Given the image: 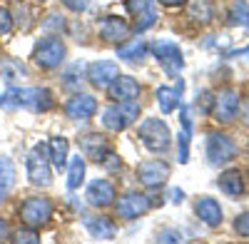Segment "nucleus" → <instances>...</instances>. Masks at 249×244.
Here are the masks:
<instances>
[{"label": "nucleus", "instance_id": "obj_1", "mask_svg": "<svg viewBox=\"0 0 249 244\" xmlns=\"http://www.w3.org/2000/svg\"><path fill=\"white\" fill-rule=\"evenodd\" d=\"M3 110H30V112H50L55 107V97L48 87H10L0 95Z\"/></svg>", "mask_w": 249, "mask_h": 244}, {"label": "nucleus", "instance_id": "obj_2", "mask_svg": "<svg viewBox=\"0 0 249 244\" xmlns=\"http://www.w3.org/2000/svg\"><path fill=\"white\" fill-rule=\"evenodd\" d=\"M53 212H55V205L48 197H40V194L23 199V205L18 207L20 222H23L25 227H33V229L45 227L48 222L53 219Z\"/></svg>", "mask_w": 249, "mask_h": 244}, {"label": "nucleus", "instance_id": "obj_3", "mask_svg": "<svg viewBox=\"0 0 249 244\" xmlns=\"http://www.w3.org/2000/svg\"><path fill=\"white\" fill-rule=\"evenodd\" d=\"M65 45H62V40L50 35V37H43L40 43L35 45L33 50V60H35V65L37 68H43V70H55L60 68L62 63H65Z\"/></svg>", "mask_w": 249, "mask_h": 244}, {"label": "nucleus", "instance_id": "obj_4", "mask_svg": "<svg viewBox=\"0 0 249 244\" xmlns=\"http://www.w3.org/2000/svg\"><path fill=\"white\" fill-rule=\"evenodd\" d=\"M170 127L164 125V122L160 117H147L140 125V139H142V145L147 147L150 152H167L170 147Z\"/></svg>", "mask_w": 249, "mask_h": 244}, {"label": "nucleus", "instance_id": "obj_5", "mask_svg": "<svg viewBox=\"0 0 249 244\" xmlns=\"http://www.w3.org/2000/svg\"><path fill=\"white\" fill-rule=\"evenodd\" d=\"M137 117H140V105H137V100H132V103L110 105L107 110H102V117L100 120H102V127L117 135V132H122Z\"/></svg>", "mask_w": 249, "mask_h": 244}, {"label": "nucleus", "instance_id": "obj_6", "mask_svg": "<svg viewBox=\"0 0 249 244\" xmlns=\"http://www.w3.org/2000/svg\"><path fill=\"white\" fill-rule=\"evenodd\" d=\"M50 155H48V145H35L28 155V177L35 187H50L53 182V172H50Z\"/></svg>", "mask_w": 249, "mask_h": 244}, {"label": "nucleus", "instance_id": "obj_7", "mask_svg": "<svg viewBox=\"0 0 249 244\" xmlns=\"http://www.w3.org/2000/svg\"><path fill=\"white\" fill-rule=\"evenodd\" d=\"M152 52L157 57V63L162 65V70L170 77H177V72L184 68L182 50H179L177 43H172V40H157V43L152 45Z\"/></svg>", "mask_w": 249, "mask_h": 244}, {"label": "nucleus", "instance_id": "obj_8", "mask_svg": "<svg viewBox=\"0 0 249 244\" xmlns=\"http://www.w3.org/2000/svg\"><path fill=\"white\" fill-rule=\"evenodd\" d=\"M137 179L142 187L147 190H160L167 185L170 179V165L164 159H147L137 167Z\"/></svg>", "mask_w": 249, "mask_h": 244}, {"label": "nucleus", "instance_id": "obj_9", "mask_svg": "<svg viewBox=\"0 0 249 244\" xmlns=\"http://www.w3.org/2000/svg\"><path fill=\"white\" fill-rule=\"evenodd\" d=\"M234 155H237V145L232 137L222 132L207 135V159H210V165H224V162L234 159Z\"/></svg>", "mask_w": 249, "mask_h": 244}, {"label": "nucleus", "instance_id": "obj_10", "mask_svg": "<svg viewBox=\"0 0 249 244\" xmlns=\"http://www.w3.org/2000/svg\"><path fill=\"white\" fill-rule=\"evenodd\" d=\"M217 122H222V125H230V122L239 115V95L227 87V90H219L214 95V105H212V112H210Z\"/></svg>", "mask_w": 249, "mask_h": 244}, {"label": "nucleus", "instance_id": "obj_11", "mask_svg": "<svg viewBox=\"0 0 249 244\" xmlns=\"http://www.w3.org/2000/svg\"><path fill=\"white\" fill-rule=\"evenodd\" d=\"M152 207V199L147 194H142V192H130V194H124L117 205H115V212L117 217L122 219H137L142 217L144 212H150Z\"/></svg>", "mask_w": 249, "mask_h": 244}, {"label": "nucleus", "instance_id": "obj_12", "mask_svg": "<svg viewBox=\"0 0 249 244\" xmlns=\"http://www.w3.org/2000/svg\"><path fill=\"white\" fill-rule=\"evenodd\" d=\"M140 92H142L140 83L130 75H117L107 87V95L112 103H132V100L140 97Z\"/></svg>", "mask_w": 249, "mask_h": 244}, {"label": "nucleus", "instance_id": "obj_13", "mask_svg": "<svg viewBox=\"0 0 249 244\" xmlns=\"http://www.w3.org/2000/svg\"><path fill=\"white\" fill-rule=\"evenodd\" d=\"M117 75H120V68L112 60H97V63L88 65V83L92 87H100V90H107Z\"/></svg>", "mask_w": 249, "mask_h": 244}, {"label": "nucleus", "instance_id": "obj_14", "mask_svg": "<svg viewBox=\"0 0 249 244\" xmlns=\"http://www.w3.org/2000/svg\"><path fill=\"white\" fill-rule=\"evenodd\" d=\"M80 150L85 157H90L92 162H100L105 159L110 152H112V145H110V139L105 135H100V132H90V135H82L80 137Z\"/></svg>", "mask_w": 249, "mask_h": 244}, {"label": "nucleus", "instance_id": "obj_15", "mask_svg": "<svg viewBox=\"0 0 249 244\" xmlns=\"http://www.w3.org/2000/svg\"><path fill=\"white\" fill-rule=\"evenodd\" d=\"M88 202L92 207H100V209H105V207H110V205H115V197H117V192H115V185L110 179H105V177H100V179H92L90 182V187H88Z\"/></svg>", "mask_w": 249, "mask_h": 244}, {"label": "nucleus", "instance_id": "obj_16", "mask_svg": "<svg viewBox=\"0 0 249 244\" xmlns=\"http://www.w3.org/2000/svg\"><path fill=\"white\" fill-rule=\"evenodd\" d=\"M95 112H97V100L85 92L72 95L65 103V115L70 120H90V117H95Z\"/></svg>", "mask_w": 249, "mask_h": 244}, {"label": "nucleus", "instance_id": "obj_17", "mask_svg": "<svg viewBox=\"0 0 249 244\" xmlns=\"http://www.w3.org/2000/svg\"><path fill=\"white\" fill-rule=\"evenodd\" d=\"M127 10L130 15L137 20V33H144L150 30L155 23H157V10H155V3L152 0H127Z\"/></svg>", "mask_w": 249, "mask_h": 244}, {"label": "nucleus", "instance_id": "obj_18", "mask_svg": "<svg viewBox=\"0 0 249 244\" xmlns=\"http://www.w3.org/2000/svg\"><path fill=\"white\" fill-rule=\"evenodd\" d=\"M130 33H132L130 25L124 23L122 17H117V15H107L100 23V37L107 40V43H127Z\"/></svg>", "mask_w": 249, "mask_h": 244}, {"label": "nucleus", "instance_id": "obj_19", "mask_svg": "<svg viewBox=\"0 0 249 244\" xmlns=\"http://www.w3.org/2000/svg\"><path fill=\"white\" fill-rule=\"evenodd\" d=\"M217 187H219L227 197L239 199V197L247 192V182H244V174H242L239 170H227V172H222V174H219Z\"/></svg>", "mask_w": 249, "mask_h": 244}, {"label": "nucleus", "instance_id": "obj_20", "mask_svg": "<svg viewBox=\"0 0 249 244\" xmlns=\"http://www.w3.org/2000/svg\"><path fill=\"white\" fill-rule=\"evenodd\" d=\"M195 212L199 217V222H204L207 227H219L222 225V207L214 197H202L197 199Z\"/></svg>", "mask_w": 249, "mask_h": 244}, {"label": "nucleus", "instance_id": "obj_21", "mask_svg": "<svg viewBox=\"0 0 249 244\" xmlns=\"http://www.w3.org/2000/svg\"><path fill=\"white\" fill-rule=\"evenodd\" d=\"M68 150H70V142H68L65 137H53V139L48 142L50 165H53L57 172L68 170V162H70V155H68Z\"/></svg>", "mask_w": 249, "mask_h": 244}, {"label": "nucleus", "instance_id": "obj_22", "mask_svg": "<svg viewBox=\"0 0 249 244\" xmlns=\"http://www.w3.org/2000/svg\"><path fill=\"white\" fill-rule=\"evenodd\" d=\"M187 17H192L199 25H210L214 20V3L212 0H187Z\"/></svg>", "mask_w": 249, "mask_h": 244}, {"label": "nucleus", "instance_id": "obj_23", "mask_svg": "<svg viewBox=\"0 0 249 244\" xmlns=\"http://www.w3.org/2000/svg\"><path fill=\"white\" fill-rule=\"evenodd\" d=\"M85 229L95 239H112L117 234L115 222L107 217H85Z\"/></svg>", "mask_w": 249, "mask_h": 244}, {"label": "nucleus", "instance_id": "obj_24", "mask_svg": "<svg viewBox=\"0 0 249 244\" xmlns=\"http://www.w3.org/2000/svg\"><path fill=\"white\" fill-rule=\"evenodd\" d=\"M182 90H184L182 80H179V85H175V87H160V90H157V103H160V110H162L164 115H170V112H175V110L179 107Z\"/></svg>", "mask_w": 249, "mask_h": 244}, {"label": "nucleus", "instance_id": "obj_25", "mask_svg": "<svg viewBox=\"0 0 249 244\" xmlns=\"http://www.w3.org/2000/svg\"><path fill=\"white\" fill-rule=\"evenodd\" d=\"M25 75H28V68L20 63V60H15V57H3L0 60V80H5L8 85L18 83V80L25 77Z\"/></svg>", "mask_w": 249, "mask_h": 244}, {"label": "nucleus", "instance_id": "obj_26", "mask_svg": "<svg viewBox=\"0 0 249 244\" xmlns=\"http://www.w3.org/2000/svg\"><path fill=\"white\" fill-rule=\"evenodd\" d=\"M144 55H147V43H144L142 37L132 40V43H122L117 48V57L124 60V63H137V60H142Z\"/></svg>", "mask_w": 249, "mask_h": 244}, {"label": "nucleus", "instance_id": "obj_27", "mask_svg": "<svg viewBox=\"0 0 249 244\" xmlns=\"http://www.w3.org/2000/svg\"><path fill=\"white\" fill-rule=\"evenodd\" d=\"M13 185H15V165L10 162V157L0 155V202L8 197Z\"/></svg>", "mask_w": 249, "mask_h": 244}, {"label": "nucleus", "instance_id": "obj_28", "mask_svg": "<svg viewBox=\"0 0 249 244\" xmlns=\"http://www.w3.org/2000/svg\"><path fill=\"white\" fill-rule=\"evenodd\" d=\"M82 182H85V159L72 157L68 162V190H80Z\"/></svg>", "mask_w": 249, "mask_h": 244}, {"label": "nucleus", "instance_id": "obj_29", "mask_svg": "<svg viewBox=\"0 0 249 244\" xmlns=\"http://www.w3.org/2000/svg\"><path fill=\"white\" fill-rule=\"evenodd\" d=\"M230 23L232 25H249V5L247 0H234L230 5Z\"/></svg>", "mask_w": 249, "mask_h": 244}, {"label": "nucleus", "instance_id": "obj_30", "mask_svg": "<svg viewBox=\"0 0 249 244\" xmlns=\"http://www.w3.org/2000/svg\"><path fill=\"white\" fill-rule=\"evenodd\" d=\"M10 239H13V242H20V244H37V242H40V237H37V229H33V227L18 229V232H15Z\"/></svg>", "mask_w": 249, "mask_h": 244}, {"label": "nucleus", "instance_id": "obj_31", "mask_svg": "<svg viewBox=\"0 0 249 244\" xmlns=\"http://www.w3.org/2000/svg\"><path fill=\"white\" fill-rule=\"evenodd\" d=\"M13 10H15V20H18V25L20 28H23V30H28L30 28V23H33V20H30V10H28V5L25 3H15L13 5Z\"/></svg>", "mask_w": 249, "mask_h": 244}, {"label": "nucleus", "instance_id": "obj_32", "mask_svg": "<svg viewBox=\"0 0 249 244\" xmlns=\"http://www.w3.org/2000/svg\"><path fill=\"white\" fill-rule=\"evenodd\" d=\"M13 30V13L8 8H0V37Z\"/></svg>", "mask_w": 249, "mask_h": 244}, {"label": "nucleus", "instance_id": "obj_33", "mask_svg": "<svg viewBox=\"0 0 249 244\" xmlns=\"http://www.w3.org/2000/svg\"><path fill=\"white\" fill-rule=\"evenodd\" d=\"M234 229L239 237H249V212H244L234 219Z\"/></svg>", "mask_w": 249, "mask_h": 244}, {"label": "nucleus", "instance_id": "obj_34", "mask_svg": "<svg viewBox=\"0 0 249 244\" xmlns=\"http://www.w3.org/2000/svg\"><path fill=\"white\" fill-rule=\"evenodd\" d=\"M177 147H179V162H187L190 157V132H182L179 135V142H177Z\"/></svg>", "mask_w": 249, "mask_h": 244}, {"label": "nucleus", "instance_id": "obj_35", "mask_svg": "<svg viewBox=\"0 0 249 244\" xmlns=\"http://www.w3.org/2000/svg\"><path fill=\"white\" fill-rule=\"evenodd\" d=\"M100 165H102V167H105L107 172H117V170L122 167V159H120V157H117L115 152H110V155H107L105 159H102V162H100Z\"/></svg>", "mask_w": 249, "mask_h": 244}, {"label": "nucleus", "instance_id": "obj_36", "mask_svg": "<svg viewBox=\"0 0 249 244\" xmlns=\"http://www.w3.org/2000/svg\"><path fill=\"white\" fill-rule=\"evenodd\" d=\"M62 5H65L68 10H72V13H85L90 0H62Z\"/></svg>", "mask_w": 249, "mask_h": 244}, {"label": "nucleus", "instance_id": "obj_37", "mask_svg": "<svg viewBox=\"0 0 249 244\" xmlns=\"http://www.w3.org/2000/svg\"><path fill=\"white\" fill-rule=\"evenodd\" d=\"M43 28H45V30H62V28H65V20H62L60 15H48V20L43 23Z\"/></svg>", "mask_w": 249, "mask_h": 244}, {"label": "nucleus", "instance_id": "obj_38", "mask_svg": "<svg viewBox=\"0 0 249 244\" xmlns=\"http://www.w3.org/2000/svg\"><path fill=\"white\" fill-rule=\"evenodd\" d=\"M10 225H8V222L5 219H0V242H8L10 239Z\"/></svg>", "mask_w": 249, "mask_h": 244}, {"label": "nucleus", "instance_id": "obj_39", "mask_svg": "<svg viewBox=\"0 0 249 244\" xmlns=\"http://www.w3.org/2000/svg\"><path fill=\"white\" fill-rule=\"evenodd\" d=\"M157 239H162V242H177L179 234H175V232H162V234H157Z\"/></svg>", "mask_w": 249, "mask_h": 244}, {"label": "nucleus", "instance_id": "obj_40", "mask_svg": "<svg viewBox=\"0 0 249 244\" xmlns=\"http://www.w3.org/2000/svg\"><path fill=\"white\" fill-rule=\"evenodd\" d=\"M162 5H167V8H179V5H184L187 0H160Z\"/></svg>", "mask_w": 249, "mask_h": 244}, {"label": "nucleus", "instance_id": "obj_41", "mask_svg": "<svg viewBox=\"0 0 249 244\" xmlns=\"http://www.w3.org/2000/svg\"><path fill=\"white\" fill-rule=\"evenodd\" d=\"M170 197H172V202H182V199H184V192H182V190H172Z\"/></svg>", "mask_w": 249, "mask_h": 244}, {"label": "nucleus", "instance_id": "obj_42", "mask_svg": "<svg viewBox=\"0 0 249 244\" xmlns=\"http://www.w3.org/2000/svg\"><path fill=\"white\" fill-rule=\"evenodd\" d=\"M35 3H45V0H35Z\"/></svg>", "mask_w": 249, "mask_h": 244}]
</instances>
